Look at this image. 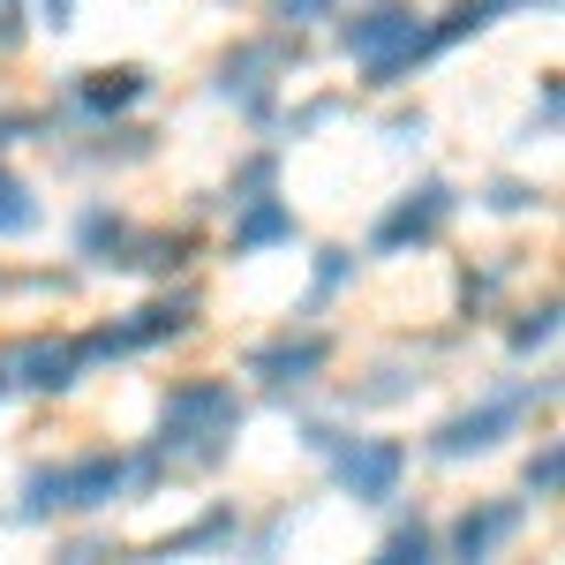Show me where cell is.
I'll use <instances>...</instances> for the list:
<instances>
[{
  "label": "cell",
  "instance_id": "obj_6",
  "mask_svg": "<svg viewBox=\"0 0 565 565\" xmlns=\"http://www.w3.org/2000/svg\"><path fill=\"white\" fill-rule=\"evenodd\" d=\"M445 218H452V189H445V181H423V189H407V196L377 218L370 249H377V257H392V249H407V242H430Z\"/></svg>",
  "mask_w": 565,
  "mask_h": 565
},
{
  "label": "cell",
  "instance_id": "obj_24",
  "mask_svg": "<svg viewBox=\"0 0 565 565\" xmlns=\"http://www.w3.org/2000/svg\"><path fill=\"white\" fill-rule=\"evenodd\" d=\"M271 174H279V159H271V151H257V159L234 174V204H242V196H264V189H271Z\"/></svg>",
  "mask_w": 565,
  "mask_h": 565
},
{
  "label": "cell",
  "instance_id": "obj_14",
  "mask_svg": "<svg viewBox=\"0 0 565 565\" xmlns=\"http://www.w3.org/2000/svg\"><path fill=\"white\" fill-rule=\"evenodd\" d=\"M76 249L98 257V264H121V257H129V226L98 204V212H84V226H76Z\"/></svg>",
  "mask_w": 565,
  "mask_h": 565
},
{
  "label": "cell",
  "instance_id": "obj_7",
  "mask_svg": "<svg viewBox=\"0 0 565 565\" xmlns=\"http://www.w3.org/2000/svg\"><path fill=\"white\" fill-rule=\"evenodd\" d=\"M324 362H332V348L309 332V340H271V348H257L249 354V377H264L271 392H295V385H309Z\"/></svg>",
  "mask_w": 565,
  "mask_h": 565
},
{
  "label": "cell",
  "instance_id": "obj_20",
  "mask_svg": "<svg viewBox=\"0 0 565 565\" xmlns=\"http://www.w3.org/2000/svg\"><path fill=\"white\" fill-rule=\"evenodd\" d=\"M551 340H558V302L527 309L521 324H513V354H535V348H551Z\"/></svg>",
  "mask_w": 565,
  "mask_h": 565
},
{
  "label": "cell",
  "instance_id": "obj_23",
  "mask_svg": "<svg viewBox=\"0 0 565 565\" xmlns=\"http://www.w3.org/2000/svg\"><path fill=\"white\" fill-rule=\"evenodd\" d=\"M271 15L302 31V23H324V15H340V0H271Z\"/></svg>",
  "mask_w": 565,
  "mask_h": 565
},
{
  "label": "cell",
  "instance_id": "obj_4",
  "mask_svg": "<svg viewBox=\"0 0 565 565\" xmlns=\"http://www.w3.org/2000/svg\"><path fill=\"white\" fill-rule=\"evenodd\" d=\"M340 482H348L362 505H385L399 498V476H407V445L399 437H340Z\"/></svg>",
  "mask_w": 565,
  "mask_h": 565
},
{
  "label": "cell",
  "instance_id": "obj_18",
  "mask_svg": "<svg viewBox=\"0 0 565 565\" xmlns=\"http://www.w3.org/2000/svg\"><path fill=\"white\" fill-rule=\"evenodd\" d=\"M39 226V204H31V189L0 167V242H15V234H31Z\"/></svg>",
  "mask_w": 565,
  "mask_h": 565
},
{
  "label": "cell",
  "instance_id": "obj_8",
  "mask_svg": "<svg viewBox=\"0 0 565 565\" xmlns=\"http://www.w3.org/2000/svg\"><path fill=\"white\" fill-rule=\"evenodd\" d=\"M76 377H84V348H68V340H23L15 348V385L76 392Z\"/></svg>",
  "mask_w": 565,
  "mask_h": 565
},
{
  "label": "cell",
  "instance_id": "obj_25",
  "mask_svg": "<svg viewBox=\"0 0 565 565\" xmlns=\"http://www.w3.org/2000/svg\"><path fill=\"white\" fill-rule=\"evenodd\" d=\"M527 204H535L527 181H498V189H490V212H527Z\"/></svg>",
  "mask_w": 565,
  "mask_h": 565
},
{
  "label": "cell",
  "instance_id": "obj_1",
  "mask_svg": "<svg viewBox=\"0 0 565 565\" xmlns=\"http://www.w3.org/2000/svg\"><path fill=\"white\" fill-rule=\"evenodd\" d=\"M234 430H242V399H234L226 377H189V385H174L167 407H159V452L218 460Z\"/></svg>",
  "mask_w": 565,
  "mask_h": 565
},
{
  "label": "cell",
  "instance_id": "obj_11",
  "mask_svg": "<svg viewBox=\"0 0 565 565\" xmlns=\"http://www.w3.org/2000/svg\"><path fill=\"white\" fill-rule=\"evenodd\" d=\"M271 53H257V45H242L226 68H218V98H242L249 106V121H271Z\"/></svg>",
  "mask_w": 565,
  "mask_h": 565
},
{
  "label": "cell",
  "instance_id": "obj_12",
  "mask_svg": "<svg viewBox=\"0 0 565 565\" xmlns=\"http://www.w3.org/2000/svg\"><path fill=\"white\" fill-rule=\"evenodd\" d=\"M513 527H521V505H513V498H505V505H476V513H460V521H452V558H490Z\"/></svg>",
  "mask_w": 565,
  "mask_h": 565
},
{
  "label": "cell",
  "instance_id": "obj_9",
  "mask_svg": "<svg viewBox=\"0 0 565 565\" xmlns=\"http://www.w3.org/2000/svg\"><path fill=\"white\" fill-rule=\"evenodd\" d=\"M68 476V513H98V505H114L121 498V482H129V460L121 452H84L76 468H61Z\"/></svg>",
  "mask_w": 565,
  "mask_h": 565
},
{
  "label": "cell",
  "instance_id": "obj_2",
  "mask_svg": "<svg viewBox=\"0 0 565 565\" xmlns=\"http://www.w3.org/2000/svg\"><path fill=\"white\" fill-rule=\"evenodd\" d=\"M340 45L370 68V84L392 90L415 61H423V53H430V31H423V15H415L407 0H370L362 15L340 23Z\"/></svg>",
  "mask_w": 565,
  "mask_h": 565
},
{
  "label": "cell",
  "instance_id": "obj_17",
  "mask_svg": "<svg viewBox=\"0 0 565 565\" xmlns=\"http://www.w3.org/2000/svg\"><path fill=\"white\" fill-rule=\"evenodd\" d=\"M226 535H234V513H226V505H212V513H204L196 527L167 535V551H159V558H189V551H212V543H226Z\"/></svg>",
  "mask_w": 565,
  "mask_h": 565
},
{
  "label": "cell",
  "instance_id": "obj_27",
  "mask_svg": "<svg viewBox=\"0 0 565 565\" xmlns=\"http://www.w3.org/2000/svg\"><path fill=\"white\" fill-rule=\"evenodd\" d=\"M15 39H23V23H15V8H8V15H0V53H8Z\"/></svg>",
  "mask_w": 565,
  "mask_h": 565
},
{
  "label": "cell",
  "instance_id": "obj_22",
  "mask_svg": "<svg viewBox=\"0 0 565 565\" xmlns=\"http://www.w3.org/2000/svg\"><path fill=\"white\" fill-rule=\"evenodd\" d=\"M558 476H565V452H558V445H543V452L527 460V490H535V498H551V490H558Z\"/></svg>",
  "mask_w": 565,
  "mask_h": 565
},
{
  "label": "cell",
  "instance_id": "obj_3",
  "mask_svg": "<svg viewBox=\"0 0 565 565\" xmlns=\"http://www.w3.org/2000/svg\"><path fill=\"white\" fill-rule=\"evenodd\" d=\"M527 407H535V385L521 392H498V399H482V407H468V415H452V423H437L430 430V452L437 460H468V452H490L498 437L521 423Z\"/></svg>",
  "mask_w": 565,
  "mask_h": 565
},
{
  "label": "cell",
  "instance_id": "obj_16",
  "mask_svg": "<svg viewBox=\"0 0 565 565\" xmlns=\"http://www.w3.org/2000/svg\"><path fill=\"white\" fill-rule=\"evenodd\" d=\"M53 513H68V476L61 468H31L23 476V521H53Z\"/></svg>",
  "mask_w": 565,
  "mask_h": 565
},
{
  "label": "cell",
  "instance_id": "obj_19",
  "mask_svg": "<svg viewBox=\"0 0 565 565\" xmlns=\"http://www.w3.org/2000/svg\"><path fill=\"white\" fill-rule=\"evenodd\" d=\"M430 551H437V535H430L423 521H399L385 543H377V558H385V565H423Z\"/></svg>",
  "mask_w": 565,
  "mask_h": 565
},
{
  "label": "cell",
  "instance_id": "obj_10",
  "mask_svg": "<svg viewBox=\"0 0 565 565\" xmlns=\"http://www.w3.org/2000/svg\"><path fill=\"white\" fill-rule=\"evenodd\" d=\"M271 242H295V212L279 196H242V218H234V257H257Z\"/></svg>",
  "mask_w": 565,
  "mask_h": 565
},
{
  "label": "cell",
  "instance_id": "obj_21",
  "mask_svg": "<svg viewBox=\"0 0 565 565\" xmlns=\"http://www.w3.org/2000/svg\"><path fill=\"white\" fill-rule=\"evenodd\" d=\"M348 271H354L348 249H317V302H332V295L348 287Z\"/></svg>",
  "mask_w": 565,
  "mask_h": 565
},
{
  "label": "cell",
  "instance_id": "obj_26",
  "mask_svg": "<svg viewBox=\"0 0 565 565\" xmlns=\"http://www.w3.org/2000/svg\"><path fill=\"white\" fill-rule=\"evenodd\" d=\"M45 23H53V31H68V23H76V0H45Z\"/></svg>",
  "mask_w": 565,
  "mask_h": 565
},
{
  "label": "cell",
  "instance_id": "obj_13",
  "mask_svg": "<svg viewBox=\"0 0 565 565\" xmlns=\"http://www.w3.org/2000/svg\"><path fill=\"white\" fill-rule=\"evenodd\" d=\"M143 68H90L84 84H76V98H84V114H121V106H136L143 98Z\"/></svg>",
  "mask_w": 565,
  "mask_h": 565
},
{
  "label": "cell",
  "instance_id": "obj_28",
  "mask_svg": "<svg viewBox=\"0 0 565 565\" xmlns=\"http://www.w3.org/2000/svg\"><path fill=\"white\" fill-rule=\"evenodd\" d=\"M15 392V354H0V399Z\"/></svg>",
  "mask_w": 565,
  "mask_h": 565
},
{
  "label": "cell",
  "instance_id": "obj_15",
  "mask_svg": "<svg viewBox=\"0 0 565 565\" xmlns=\"http://www.w3.org/2000/svg\"><path fill=\"white\" fill-rule=\"evenodd\" d=\"M498 15H505V0H460V8H452V15H445V23L430 31V53H437V45H460V39H476V31H490Z\"/></svg>",
  "mask_w": 565,
  "mask_h": 565
},
{
  "label": "cell",
  "instance_id": "obj_5",
  "mask_svg": "<svg viewBox=\"0 0 565 565\" xmlns=\"http://www.w3.org/2000/svg\"><path fill=\"white\" fill-rule=\"evenodd\" d=\"M196 324V302L189 295H167V302H143L129 324H106V332H90L84 340V362H106V354H136V348H159V340H174Z\"/></svg>",
  "mask_w": 565,
  "mask_h": 565
}]
</instances>
